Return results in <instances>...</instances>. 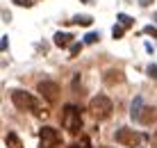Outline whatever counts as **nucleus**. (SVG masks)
Segmentation results:
<instances>
[{
	"mask_svg": "<svg viewBox=\"0 0 157 148\" xmlns=\"http://www.w3.org/2000/svg\"><path fill=\"white\" fill-rule=\"evenodd\" d=\"M139 5H141V7H150V5H153V0H139Z\"/></svg>",
	"mask_w": 157,
	"mask_h": 148,
	"instance_id": "nucleus-20",
	"label": "nucleus"
},
{
	"mask_svg": "<svg viewBox=\"0 0 157 148\" xmlns=\"http://www.w3.org/2000/svg\"><path fill=\"white\" fill-rule=\"evenodd\" d=\"M144 32H146V34H150V37H157V27H153V25L144 27Z\"/></svg>",
	"mask_w": 157,
	"mask_h": 148,
	"instance_id": "nucleus-19",
	"label": "nucleus"
},
{
	"mask_svg": "<svg viewBox=\"0 0 157 148\" xmlns=\"http://www.w3.org/2000/svg\"><path fill=\"white\" fill-rule=\"evenodd\" d=\"M62 125L68 130V132H80L82 130V112H80L78 105H64L62 112Z\"/></svg>",
	"mask_w": 157,
	"mask_h": 148,
	"instance_id": "nucleus-2",
	"label": "nucleus"
},
{
	"mask_svg": "<svg viewBox=\"0 0 157 148\" xmlns=\"http://www.w3.org/2000/svg\"><path fill=\"white\" fill-rule=\"evenodd\" d=\"M80 50H82V43H73L71 46V57H78Z\"/></svg>",
	"mask_w": 157,
	"mask_h": 148,
	"instance_id": "nucleus-17",
	"label": "nucleus"
},
{
	"mask_svg": "<svg viewBox=\"0 0 157 148\" xmlns=\"http://www.w3.org/2000/svg\"><path fill=\"white\" fill-rule=\"evenodd\" d=\"M82 2H91V0H82Z\"/></svg>",
	"mask_w": 157,
	"mask_h": 148,
	"instance_id": "nucleus-24",
	"label": "nucleus"
},
{
	"mask_svg": "<svg viewBox=\"0 0 157 148\" xmlns=\"http://www.w3.org/2000/svg\"><path fill=\"white\" fill-rule=\"evenodd\" d=\"M105 84H118V82H123L125 80V75H123V71H118V68H109V71H105Z\"/></svg>",
	"mask_w": 157,
	"mask_h": 148,
	"instance_id": "nucleus-9",
	"label": "nucleus"
},
{
	"mask_svg": "<svg viewBox=\"0 0 157 148\" xmlns=\"http://www.w3.org/2000/svg\"><path fill=\"white\" fill-rule=\"evenodd\" d=\"M89 109H91V114H94V119L102 121V119H109V116H112L114 103H112V98H109V96H105V94H96L94 98H91V103H89Z\"/></svg>",
	"mask_w": 157,
	"mask_h": 148,
	"instance_id": "nucleus-1",
	"label": "nucleus"
},
{
	"mask_svg": "<svg viewBox=\"0 0 157 148\" xmlns=\"http://www.w3.org/2000/svg\"><path fill=\"white\" fill-rule=\"evenodd\" d=\"M73 41H75L73 32H57L55 34V46L57 48H71Z\"/></svg>",
	"mask_w": 157,
	"mask_h": 148,
	"instance_id": "nucleus-7",
	"label": "nucleus"
},
{
	"mask_svg": "<svg viewBox=\"0 0 157 148\" xmlns=\"http://www.w3.org/2000/svg\"><path fill=\"white\" fill-rule=\"evenodd\" d=\"M39 139H41V148H55L62 144V137H59V130L50 128V125H43L39 130Z\"/></svg>",
	"mask_w": 157,
	"mask_h": 148,
	"instance_id": "nucleus-5",
	"label": "nucleus"
},
{
	"mask_svg": "<svg viewBox=\"0 0 157 148\" xmlns=\"http://www.w3.org/2000/svg\"><path fill=\"white\" fill-rule=\"evenodd\" d=\"M71 148H82V146H80V144H73V146H71Z\"/></svg>",
	"mask_w": 157,
	"mask_h": 148,
	"instance_id": "nucleus-23",
	"label": "nucleus"
},
{
	"mask_svg": "<svg viewBox=\"0 0 157 148\" xmlns=\"http://www.w3.org/2000/svg\"><path fill=\"white\" fill-rule=\"evenodd\" d=\"M146 73H148V78H153V80H157V64H150V66L146 68Z\"/></svg>",
	"mask_w": 157,
	"mask_h": 148,
	"instance_id": "nucleus-16",
	"label": "nucleus"
},
{
	"mask_svg": "<svg viewBox=\"0 0 157 148\" xmlns=\"http://www.w3.org/2000/svg\"><path fill=\"white\" fill-rule=\"evenodd\" d=\"M36 89H39V94L46 98L48 103H57V100H59V84H57V82H52V80H41Z\"/></svg>",
	"mask_w": 157,
	"mask_h": 148,
	"instance_id": "nucleus-6",
	"label": "nucleus"
},
{
	"mask_svg": "<svg viewBox=\"0 0 157 148\" xmlns=\"http://www.w3.org/2000/svg\"><path fill=\"white\" fill-rule=\"evenodd\" d=\"M118 23L125 27V30H130V27L134 25V18H132V16H125V14H118Z\"/></svg>",
	"mask_w": 157,
	"mask_h": 148,
	"instance_id": "nucleus-13",
	"label": "nucleus"
},
{
	"mask_svg": "<svg viewBox=\"0 0 157 148\" xmlns=\"http://www.w3.org/2000/svg\"><path fill=\"white\" fill-rule=\"evenodd\" d=\"M139 123H144V125L157 123V107H144L141 116H139Z\"/></svg>",
	"mask_w": 157,
	"mask_h": 148,
	"instance_id": "nucleus-8",
	"label": "nucleus"
},
{
	"mask_svg": "<svg viewBox=\"0 0 157 148\" xmlns=\"http://www.w3.org/2000/svg\"><path fill=\"white\" fill-rule=\"evenodd\" d=\"M150 146L157 148V130H155V134H153V139H150Z\"/></svg>",
	"mask_w": 157,
	"mask_h": 148,
	"instance_id": "nucleus-21",
	"label": "nucleus"
},
{
	"mask_svg": "<svg viewBox=\"0 0 157 148\" xmlns=\"http://www.w3.org/2000/svg\"><path fill=\"white\" fill-rule=\"evenodd\" d=\"M12 103L18 109H23V112H34L36 105H39L34 94H30V91H25V89H14L12 91Z\"/></svg>",
	"mask_w": 157,
	"mask_h": 148,
	"instance_id": "nucleus-3",
	"label": "nucleus"
},
{
	"mask_svg": "<svg viewBox=\"0 0 157 148\" xmlns=\"http://www.w3.org/2000/svg\"><path fill=\"white\" fill-rule=\"evenodd\" d=\"M100 148H107V146H100Z\"/></svg>",
	"mask_w": 157,
	"mask_h": 148,
	"instance_id": "nucleus-25",
	"label": "nucleus"
},
{
	"mask_svg": "<svg viewBox=\"0 0 157 148\" xmlns=\"http://www.w3.org/2000/svg\"><path fill=\"white\" fill-rule=\"evenodd\" d=\"M98 39H100L98 32H86V34H84V43H96Z\"/></svg>",
	"mask_w": 157,
	"mask_h": 148,
	"instance_id": "nucleus-14",
	"label": "nucleus"
},
{
	"mask_svg": "<svg viewBox=\"0 0 157 148\" xmlns=\"http://www.w3.org/2000/svg\"><path fill=\"white\" fill-rule=\"evenodd\" d=\"M16 5H21V7H32L34 5V0H14Z\"/></svg>",
	"mask_w": 157,
	"mask_h": 148,
	"instance_id": "nucleus-18",
	"label": "nucleus"
},
{
	"mask_svg": "<svg viewBox=\"0 0 157 148\" xmlns=\"http://www.w3.org/2000/svg\"><path fill=\"white\" fill-rule=\"evenodd\" d=\"M112 34H114V39H121V37L125 34V27H123V25H114V30H112Z\"/></svg>",
	"mask_w": 157,
	"mask_h": 148,
	"instance_id": "nucleus-15",
	"label": "nucleus"
},
{
	"mask_svg": "<svg viewBox=\"0 0 157 148\" xmlns=\"http://www.w3.org/2000/svg\"><path fill=\"white\" fill-rule=\"evenodd\" d=\"M114 139L121 146H125V148H137L144 141V134L137 132V130H132V128H118L116 134H114Z\"/></svg>",
	"mask_w": 157,
	"mask_h": 148,
	"instance_id": "nucleus-4",
	"label": "nucleus"
},
{
	"mask_svg": "<svg viewBox=\"0 0 157 148\" xmlns=\"http://www.w3.org/2000/svg\"><path fill=\"white\" fill-rule=\"evenodd\" d=\"M73 23H78V25H84V27H89L91 23H94V18H91V16H86V14H78V16H73Z\"/></svg>",
	"mask_w": 157,
	"mask_h": 148,
	"instance_id": "nucleus-12",
	"label": "nucleus"
},
{
	"mask_svg": "<svg viewBox=\"0 0 157 148\" xmlns=\"http://www.w3.org/2000/svg\"><path fill=\"white\" fill-rule=\"evenodd\" d=\"M141 112H144V98H141V96H137V98L132 100V107H130V116H132L134 121H139Z\"/></svg>",
	"mask_w": 157,
	"mask_h": 148,
	"instance_id": "nucleus-10",
	"label": "nucleus"
},
{
	"mask_svg": "<svg viewBox=\"0 0 157 148\" xmlns=\"http://www.w3.org/2000/svg\"><path fill=\"white\" fill-rule=\"evenodd\" d=\"M5 144H7V148H23V141L16 137V132H7V137H5Z\"/></svg>",
	"mask_w": 157,
	"mask_h": 148,
	"instance_id": "nucleus-11",
	"label": "nucleus"
},
{
	"mask_svg": "<svg viewBox=\"0 0 157 148\" xmlns=\"http://www.w3.org/2000/svg\"><path fill=\"white\" fill-rule=\"evenodd\" d=\"M5 48H7V37H5L2 41H0V50H5Z\"/></svg>",
	"mask_w": 157,
	"mask_h": 148,
	"instance_id": "nucleus-22",
	"label": "nucleus"
}]
</instances>
